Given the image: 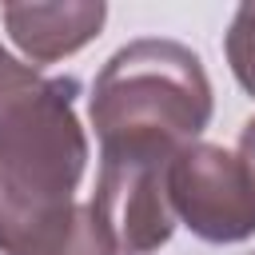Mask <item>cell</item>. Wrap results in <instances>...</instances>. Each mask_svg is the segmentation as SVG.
I'll list each match as a JSON object with an SVG mask.
<instances>
[{
    "label": "cell",
    "instance_id": "1",
    "mask_svg": "<svg viewBox=\"0 0 255 255\" xmlns=\"http://www.w3.org/2000/svg\"><path fill=\"white\" fill-rule=\"evenodd\" d=\"M76 100V76H40L0 48V255H116L76 199L92 155Z\"/></svg>",
    "mask_w": 255,
    "mask_h": 255
},
{
    "label": "cell",
    "instance_id": "6",
    "mask_svg": "<svg viewBox=\"0 0 255 255\" xmlns=\"http://www.w3.org/2000/svg\"><path fill=\"white\" fill-rule=\"evenodd\" d=\"M223 52L231 64V76L247 96H255V0L239 4L231 16V28L223 36Z\"/></svg>",
    "mask_w": 255,
    "mask_h": 255
},
{
    "label": "cell",
    "instance_id": "5",
    "mask_svg": "<svg viewBox=\"0 0 255 255\" xmlns=\"http://www.w3.org/2000/svg\"><path fill=\"white\" fill-rule=\"evenodd\" d=\"M4 28L12 44L40 64H56L84 44H92L108 20V4L100 0H64V4H4Z\"/></svg>",
    "mask_w": 255,
    "mask_h": 255
},
{
    "label": "cell",
    "instance_id": "4",
    "mask_svg": "<svg viewBox=\"0 0 255 255\" xmlns=\"http://www.w3.org/2000/svg\"><path fill=\"white\" fill-rule=\"evenodd\" d=\"M175 219L203 243L227 247L255 235V183L239 155L219 143H187L167 171Z\"/></svg>",
    "mask_w": 255,
    "mask_h": 255
},
{
    "label": "cell",
    "instance_id": "3",
    "mask_svg": "<svg viewBox=\"0 0 255 255\" xmlns=\"http://www.w3.org/2000/svg\"><path fill=\"white\" fill-rule=\"evenodd\" d=\"M179 155V151H175ZM167 151L147 147H104L96 191L88 199L116 255H147L159 251L175 231V211L167 195Z\"/></svg>",
    "mask_w": 255,
    "mask_h": 255
},
{
    "label": "cell",
    "instance_id": "2",
    "mask_svg": "<svg viewBox=\"0 0 255 255\" xmlns=\"http://www.w3.org/2000/svg\"><path fill=\"white\" fill-rule=\"evenodd\" d=\"M215 96L203 60L179 44L143 36L108 56L88 96V120L104 147L183 151L211 124Z\"/></svg>",
    "mask_w": 255,
    "mask_h": 255
},
{
    "label": "cell",
    "instance_id": "7",
    "mask_svg": "<svg viewBox=\"0 0 255 255\" xmlns=\"http://www.w3.org/2000/svg\"><path fill=\"white\" fill-rule=\"evenodd\" d=\"M239 159H243V167H247V175H251V183H255V116L243 124V131H239Z\"/></svg>",
    "mask_w": 255,
    "mask_h": 255
}]
</instances>
